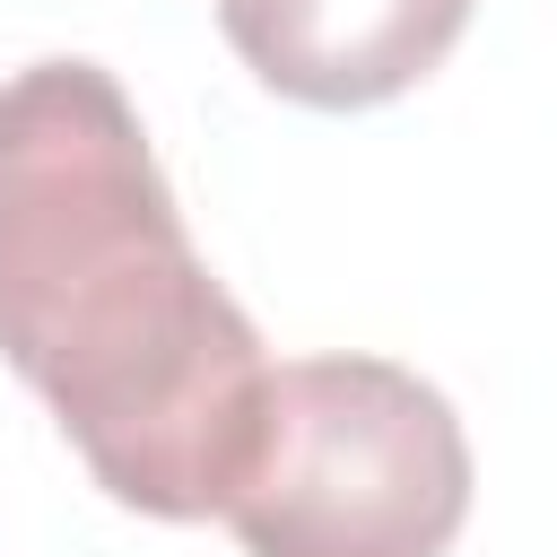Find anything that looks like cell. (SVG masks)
<instances>
[{"label": "cell", "mask_w": 557, "mask_h": 557, "mask_svg": "<svg viewBox=\"0 0 557 557\" xmlns=\"http://www.w3.org/2000/svg\"><path fill=\"white\" fill-rule=\"evenodd\" d=\"M0 357L148 522H209L252 470L278 366L96 61L0 78Z\"/></svg>", "instance_id": "1"}, {"label": "cell", "mask_w": 557, "mask_h": 557, "mask_svg": "<svg viewBox=\"0 0 557 557\" xmlns=\"http://www.w3.org/2000/svg\"><path fill=\"white\" fill-rule=\"evenodd\" d=\"M218 522L244 557H444L470 522V435L392 357H296Z\"/></svg>", "instance_id": "2"}, {"label": "cell", "mask_w": 557, "mask_h": 557, "mask_svg": "<svg viewBox=\"0 0 557 557\" xmlns=\"http://www.w3.org/2000/svg\"><path fill=\"white\" fill-rule=\"evenodd\" d=\"M244 70L313 113H366L444 70L470 0H218Z\"/></svg>", "instance_id": "3"}]
</instances>
